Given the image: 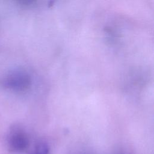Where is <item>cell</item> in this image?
Masks as SVG:
<instances>
[{
	"mask_svg": "<svg viewBox=\"0 0 154 154\" xmlns=\"http://www.w3.org/2000/svg\"><path fill=\"white\" fill-rule=\"evenodd\" d=\"M19 2L23 3V4H30L31 2H32L34 0H17Z\"/></svg>",
	"mask_w": 154,
	"mask_h": 154,
	"instance_id": "277c9868",
	"label": "cell"
},
{
	"mask_svg": "<svg viewBox=\"0 0 154 154\" xmlns=\"http://www.w3.org/2000/svg\"><path fill=\"white\" fill-rule=\"evenodd\" d=\"M31 154H49V147L45 142H40L36 144Z\"/></svg>",
	"mask_w": 154,
	"mask_h": 154,
	"instance_id": "3957f363",
	"label": "cell"
},
{
	"mask_svg": "<svg viewBox=\"0 0 154 154\" xmlns=\"http://www.w3.org/2000/svg\"><path fill=\"white\" fill-rule=\"evenodd\" d=\"M29 145V139L25 130L18 125L13 126L7 135V146L13 152L24 151Z\"/></svg>",
	"mask_w": 154,
	"mask_h": 154,
	"instance_id": "7a4b0ae2",
	"label": "cell"
},
{
	"mask_svg": "<svg viewBox=\"0 0 154 154\" xmlns=\"http://www.w3.org/2000/svg\"><path fill=\"white\" fill-rule=\"evenodd\" d=\"M1 85L5 89L14 91H23L31 84L29 75L23 70H13L4 75L0 78Z\"/></svg>",
	"mask_w": 154,
	"mask_h": 154,
	"instance_id": "6da1fadb",
	"label": "cell"
}]
</instances>
